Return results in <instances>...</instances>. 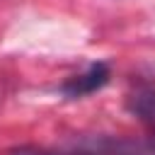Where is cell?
<instances>
[{
  "label": "cell",
  "mask_w": 155,
  "mask_h": 155,
  "mask_svg": "<svg viewBox=\"0 0 155 155\" xmlns=\"http://www.w3.org/2000/svg\"><path fill=\"white\" fill-rule=\"evenodd\" d=\"M107 82H109V65L107 63H92L82 75H75L68 82H63L61 92L65 97L75 99V97H85V94H92V92L102 90Z\"/></svg>",
  "instance_id": "obj_1"
},
{
  "label": "cell",
  "mask_w": 155,
  "mask_h": 155,
  "mask_svg": "<svg viewBox=\"0 0 155 155\" xmlns=\"http://www.w3.org/2000/svg\"><path fill=\"white\" fill-rule=\"evenodd\" d=\"M128 109L143 124L155 128V85L153 82H140L128 94Z\"/></svg>",
  "instance_id": "obj_2"
},
{
  "label": "cell",
  "mask_w": 155,
  "mask_h": 155,
  "mask_svg": "<svg viewBox=\"0 0 155 155\" xmlns=\"http://www.w3.org/2000/svg\"><path fill=\"white\" fill-rule=\"evenodd\" d=\"M12 155H56V153H48V150H39V148H22Z\"/></svg>",
  "instance_id": "obj_3"
},
{
  "label": "cell",
  "mask_w": 155,
  "mask_h": 155,
  "mask_svg": "<svg viewBox=\"0 0 155 155\" xmlns=\"http://www.w3.org/2000/svg\"><path fill=\"white\" fill-rule=\"evenodd\" d=\"M82 155H90V153H82Z\"/></svg>",
  "instance_id": "obj_4"
}]
</instances>
